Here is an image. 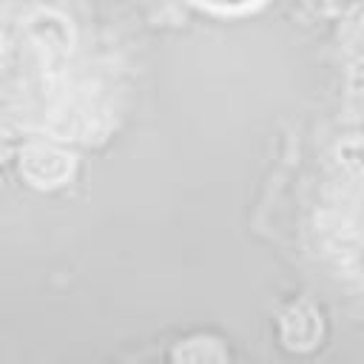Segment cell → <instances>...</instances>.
Instances as JSON below:
<instances>
[{"label": "cell", "mask_w": 364, "mask_h": 364, "mask_svg": "<svg viewBox=\"0 0 364 364\" xmlns=\"http://www.w3.org/2000/svg\"><path fill=\"white\" fill-rule=\"evenodd\" d=\"M191 3L213 14H245V11L259 9L264 0H191Z\"/></svg>", "instance_id": "1"}]
</instances>
